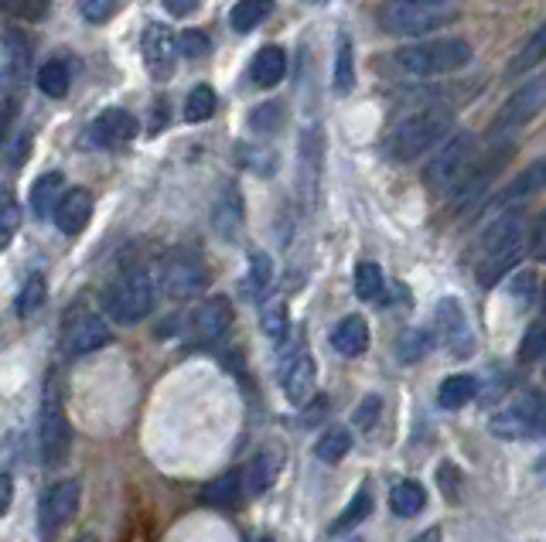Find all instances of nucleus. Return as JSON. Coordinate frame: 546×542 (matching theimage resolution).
<instances>
[{
  "instance_id": "f257e3e1",
  "label": "nucleus",
  "mask_w": 546,
  "mask_h": 542,
  "mask_svg": "<svg viewBox=\"0 0 546 542\" xmlns=\"http://www.w3.org/2000/svg\"><path fill=\"white\" fill-rule=\"evenodd\" d=\"M523 243H526V219L523 212L509 208V212H502L499 219L485 229L478 283H482V287H495L512 266L523 260Z\"/></svg>"
},
{
  "instance_id": "f03ea898",
  "label": "nucleus",
  "mask_w": 546,
  "mask_h": 542,
  "mask_svg": "<svg viewBox=\"0 0 546 542\" xmlns=\"http://www.w3.org/2000/svg\"><path fill=\"white\" fill-rule=\"evenodd\" d=\"M471 62V45L465 38H434L420 45H403L390 58V65L407 79H437L465 69Z\"/></svg>"
},
{
  "instance_id": "7ed1b4c3",
  "label": "nucleus",
  "mask_w": 546,
  "mask_h": 542,
  "mask_svg": "<svg viewBox=\"0 0 546 542\" xmlns=\"http://www.w3.org/2000/svg\"><path fill=\"white\" fill-rule=\"evenodd\" d=\"M454 116L451 110H441V106H430V110H420L400 120L386 137V154L393 161H417L420 154L434 150L444 137L451 133Z\"/></svg>"
},
{
  "instance_id": "20e7f679",
  "label": "nucleus",
  "mask_w": 546,
  "mask_h": 542,
  "mask_svg": "<svg viewBox=\"0 0 546 542\" xmlns=\"http://www.w3.org/2000/svg\"><path fill=\"white\" fill-rule=\"evenodd\" d=\"M154 311V280L144 266H130L106 290V314L117 324H140Z\"/></svg>"
},
{
  "instance_id": "39448f33",
  "label": "nucleus",
  "mask_w": 546,
  "mask_h": 542,
  "mask_svg": "<svg viewBox=\"0 0 546 542\" xmlns=\"http://www.w3.org/2000/svg\"><path fill=\"white\" fill-rule=\"evenodd\" d=\"M454 21V11L444 4H413V0H390L379 11V24H383L386 35L396 38H420L430 31L444 28Z\"/></svg>"
},
{
  "instance_id": "423d86ee",
  "label": "nucleus",
  "mask_w": 546,
  "mask_h": 542,
  "mask_svg": "<svg viewBox=\"0 0 546 542\" xmlns=\"http://www.w3.org/2000/svg\"><path fill=\"white\" fill-rule=\"evenodd\" d=\"M475 147H478V140L471 137V133H454L448 144L430 157V164L424 171L427 188L430 191H454L458 188V181L465 178V174L471 171V164L478 161Z\"/></svg>"
},
{
  "instance_id": "0eeeda50",
  "label": "nucleus",
  "mask_w": 546,
  "mask_h": 542,
  "mask_svg": "<svg viewBox=\"0 0 546 542\" xmlns=\"http://www.w3.org/2000/svg\"><path fill=\"white\" fill-rule=\"evenodd\" d=\"M543 110H546V75H536V79H529L523 89H516V93L499 106V113L492 116L488 137L506 140L509 133L523 130L526 123H533Z\"/></svg>"
},
{
  "instance_id": "6e6552de",
  "label": "nucleus",
  "mask_w": 546,
  "mask_h": 542,
  "mask_svg": "<svg viewBox=\"0 0 546 542\" xmlns=\"http://www.w3.org/2000/svg\"><path fill=\"white\" fill-rule=\"evenodd\" d=\"M161 287L171 300H188L209 287V270L188 249H171L161 263Z\"/></svg>"
},
{
  "instance_id": "1a4fd4ad",
  "label": "nucleus",
  "mask_w": 546,
  "mask_h": 542,
  "mask_svg": "<svg viewBox=\"0 0 546 542\" xmlns=\"http://www.w3.org/2000/svg\"><path fill=\"white\" fill-rule=\"evenodd\" d=\"M38 447H41V464L45 468H62L72 454V427L65 416L59 399H45L41 406V423H38Z\"/></svg>"
},
{
  "instance_id": "9d476101",
  "label": "nucleus",
  "mask_w": 546,
  "mask_h": 542,
  "mask_svg": "<svg viewBox=\"0 0 546 542\" xmlns=\"http://www.w3.org/2000/svg\"><path fill=\"white\" fill-rule=\"evenodd\" d=\"M509 157H512V144H502V147H495L492 154L485 157V161L471 164V171L458 181V188L451 191L454 208H458V212H465V208L475 205L478 198H482L485 191L492 188V181L502 174V168L509 164Z\"/></svg>"
},
{
  "instance_id": "9b49d317",
  "label": "nucleus",
  "mask_w": 546,
  "mask_h": 542,
  "mask_svg": "<svg viewBox=\"0 0 546 542\" xmlns=\"http://www.w3.org/2000/svg\"><path fill=\"white\" fill-rule=\"evenodd\" d=\"M79 512V481H59L38 508V525H41V539H52L76 519Z\"/></svg>"
},
{
  "instance_id": "f8f14e48",
  "label": "nucleus",
  "mask_w": 546,
  "mask_h": 542,
  "mask_svg": "<svg viewBox=\"0 0 546 542\" xmlns=\"http://www.w3.org/2000/svg\"><path fill=\"white\" fill-rule=\"evenodd\" d=\"M546 403L543 393H523L516 399V403L509 406V410H502L499 416L492 420V433L502 440H519L526 437V433L536 430V416H540Z\"/></svg>"
},
{
  "instance_id": "ddd939ff",
  "label": "nucleus",
  "mask_w": 546,
  "mask_h": 542,
  "mask_svg": "<svg viewBox=\"0 0 546 542\" xmlns=\"http://www.w3.org/2000/svg\"><path fill=\"white\" fill-rule=\"evenodd\" d=\"M437 328H441V341L451 348L454 358H468L475 352V338H471L468 318L454 297H444L441 304H437Z\"/></svg>"
},
{
  "instance_id": "4468645a",
  "label": "nucleus",
  "mask_w": 546,
  "mask_h": 542,
  "mask_svg": "<svg viewBox=\"0 0 546 542\" xmlns=\"http://www.w3.org/2000/svg\"><path fill=\"white\" fill-rule=\"evenodd\" d=\"M178 58V38L171 35L168 24H151L144 31V65L154 79H171Z\"/></svg>"
},
{
  "instance_id": "2eb2a0df",
  "label": "nucleus",
  "mask_w": 546,
  "mask_h": 542,
  "mask_svg": "<svg viewBox=\"0 0 546 542\" xmlns=\"http://www.w3.org/2000/svg\"><path fill=\"white\" fill-rule=\"evenodd\" d=\"M280 382H284V396L294 406H304L314 396V358L308 355V348H297L291 358H284Z\"/></svg>"
},
{
  "instance_id": "dca6fc26",
  "label": "nucleus",
  "mask_w": 546,
  "mask_h": 542,
  "mask_svg": "<svg viewBox=\"0 0 546 542\" xmlns=\"http://www.w3.org/2000/svg\"><path fill=\"white\" fill-rule=\"evenodd\" d=\"M229 328H233V304L226 297H209L192 314V335L198 341H205V345L219 341Z\"/></svg>"
},
{
  "instance_id": "f3484780",
  "label": "nucleus",
  "mask_w": 546,
  "mask_h": 542,
  "mask_svg": "<svg viewBox=\"0 0 546 542\" xmlns=\"http://www.w3.org/2000/svg\"><path fill=\"white\" fill-rule=\"evenodd\" d=\"M52 219L65 236H79V232L89 225V219H93V195H89L86 188L62 191L59 205L52 208Z\"/></svg>"
},
{
  "instance_id": "a211bd4d",
  "label": "nucleus",
  "mask_w": 546,
  "mask_h": 542,
  "mask_svg": "<svg viewBox=\"0 0 546 542\" xmlns=\"http://www.w3.org/2000/svg\"><path fill=\"white\" fill-rule=\"evenodd\" d=\"M110 341H113V331L99 314H79L76 324L69 328V335H65V348H69L72 355H89V352H99L103 345H110Z\"/></svg>"
},
{
  "instance_id": "6ab92c4d",
  "label": "nucleus",
  "mask_w": 546,
  "mask_h": 542,
  "mask_svg": "<svg viewBox=\"0 0 546 542\" xmlns=\"http://www.w3.org/2000/svg\"><path fill=\"white\" fill-rule=\"evenodd\" d=\"M137 133V120L123 110H103L93 120V144L106 147V150H120L134 140Z\"/></svg>"
},
{
  "instance_id": "aec40b11",
  "label": "nucleus",
  "mask_w": 546,
  "mask_h": 542,
  "mask_svg": "<svg viewBox=\"0 0 546 542\" xmlns=\"http://www.w3.org/2000/svg\"><path fill=\"white\" fill-rule=\"evenodd\" d=\"M24 72H28V41L18 28H7L4 31V72H0V86L7 89H18L24 82Z\"/></svg>"
},
{
  "instance_id": "412c9836",
  "label": "nucleus",
  "mask_w": 546,
  "mask_h": 542,
  "mask_svg": "<svg viewBox=\"0 0 546 542\" xmlns=\"http://www.w3.org/2000/svg\"><path fill=\"white\" fill-rule=\"evenodd\" d=\"M212 225L222 239H229V243H233L236 232L243 229V195H239L236 185L222 188L219 202H215V208H212Z\"/></svg>"
},
{
  "instance_id": "4be33fe9",
  "label": "nucleus",
  "mask_w": 546,
  "mask_h": 542,
  "mask_svg": "<svg viewBox=\"0 0 546 542\" xmlns=\"http://www.w3.org/2000/svg\"><path fill=\"white\" fill-rule=\"evenodd\" d=\"M332 345H335L338 355L359 358L369 348V324H366V318H359V314H349V318L338 321L335 331H332Z\"/></svg>"
},
{
  "instance_id": "5701e85b",
  "label": "nucleus",
  "mask_w": 546,
  "mask_h": 542,
  "mask_svg": "<svg viewBox=\"0 0 546 542\" xmlns=\"http://www.w3.org/2000/svg\"><path fill=\"white\" fill-rule=\"evenodd\" d=\"M284 75H287V55H284V48L267 45V48H260V52L253 55V62H250V79H253V86L273 89L280 79H284Z\"/></svg>"
},
{
  "instance_id": "b1692460",
  "label": "nucleus",
  "mask_w": 546,
  "mask_h": 542,
  "mask_svg": "<svg viewBox=\"0 0 546 542\" xmlns=\"http://www.w3.org/2000/svg\"><path fill=\"white\" fill-rule=\"evenodd\" d=\"M540 191H546V157H540V161H533L529 168L519 174L512 185L502 191L499 198H495V205H512V202H526V198L540 195Z\"/></svg>"
},
{
  "instance_id": "393cba45",
  "label": "nucleus",
  "mask_w": 546,
  "mask_h": 542,
  "mask_svg": "<svg viewBox=\"0 0 546 542\" xmlns=\"http://www.w3.org/2000/svg\"><path fill=\"white\" fill-rule=\"evenodd\" d=\"M543 62H546V24H543V28H536L533 38H529L526 45L509 58L506 79H519L523 72H533L536 65H543Z\"/></svg>"
},
{
  "instance_id": "a878e982",
  "label": "nucleus",
  "mask_w": 546,
  "mask_h": 542,
  "mask_svg": "<svg viewBox=\"0 0 546 542\" xmlns=\"http://www.w3.org/2000/svg\"><path fill=\"white\" fill-rule=\"evenodd\" d=\"M427 505V491L420 481H396L393 491H390V508L393 515H400V519H413V515H420Z\"/></svg>"
},
{
  "instance_id": "bb28decb",
  "label": "nucleus",
  "mask_w": 546,
  "mask_h": 542,
  "mask_svg": "<svg viewBox=\"0 0 546 542\" xmlns=\"http://www.w3.org/2000/svg\"><path fill=\"white\" fill-rule=\"evenodd\" d=\"M475 396H478V382L471 379V375H448V379L441 382V389H437V403H441L444 410H461V406H468Z\"/></svg>"
},
{
  "instance_id": "cd10ccee",
  "label": "nucleus",
  "mask_w": 546,
  "mask_h": 542,
  "mask_svg": "<svg viewBox=\"0 0 546 542\" xmlns=\"http://www.w3.org/2000/svg\"><path fill=\"white\" fill-rule=\"evenodd\" d=\"M62 188H65L62 171H48V174H41V178L35 181V188H31V208H35L38 219H45V215L52 212L55 205H59Z\"/></svg>"
},
{
  "instance_id": "c85d7f7f",
  "label": "nucleus",
  "mask_w": 546,
  "mask_h": 542,
  "mask_svg": "<svg viewBox=\"0 0 546 542\" xmlns=\"http://www.w3.org/2000/svg\"><path fill=\"white\" fill-rule=\"evenodd\" d=\"M270 14H273V0H239L233 7V14H229V21H233V31L250 35V31L260 28Z\"/></svg>"
},
{
  "instance_id": "c756f323",
  "label": "nucleus",
  "mask_w": 546,
  "mask_h": 542,
  "mask_svg": "<svg viewBox=\"0 0 546 542\" xmlns=\"http://www.w3.org/2000/svg\"><path fill=\"white\" fill-rule=\"evenodd\" d=\"M273 481H277V457L273 454H256L250 464H246V474H243V485L250 495H263Z\"/></svg>"
},
{
  "instance_id": "7c9ffc66",
  "label": "nucleus",
  "mask_w": 546,
  "mask_h": 542,
  "mask_svg": "<svg viewBox=\"0 0 546 542\" xmlns=\"http://www.w3.org/2000/svg\"><path fill=\"white\" fill-rule=\"evenodd\" d=\"M69 82H72V72L62 58H52L38 69V89L45 93L48 99H62L69 93Z\"/></svg>"
},
{
  "instance_id": "2f4dec72",
  "label": "nucleus",
  "mask_w": 546,
  "mask_h": 542,
  "mask_svg": "<svg viewBox=\"0 0 546 542\" xmlns=\"http://www.w3.org/2000/svg\"><path fill=\"white\" fill-rule=\"evenodd\" d=\"M349 450H352L349 430L332 427L328 433H321V440L314 444V457H318V461H325V464H338L345 454H349Z\"/></svg>"
},
{
  "instance_id": "473e14b6",
  "label": "nucleus",
  "mask_w": 546,
  "mask_h": 542,
  "mask_svg": "<svg viewBox=\"0 0 546 542\" xmlns=\"http://www.w3.org/2000/svg\"><path fill=\"white\" fill-rule=\"evenodd\" d=\"M202 502L212 508H233L239 502V474L229 471V474H222V478H215L212 485L205 488Z\"/></svg>"
},
{
  "instance_id": "72a5a7b5",
  "label": "nucleus",
  "mask_w": 546,
  "mask_h": 542,
  "mask_svg": "<svg viewBox=\"0 0 546 542\" xmlns=\"http://www.w3.org/2000/svg\"><path fill=\"white\" fill-rule=\"evenodd\" d=\"M372 515V491L369 488H359V495L352 498L349 508H345L342 515H338V522L332 525V536H342V532L355 529L362 519H369Z\"/></svg>"
},
{
  "instance_id": "f704fd0d",
  "label": "nucleus",
  "mask_w": 546,
  "mask_h": 542,
  "mask_svg": "<svg viewBox=\"0 0 546 542\" xmlns=\"http://www.w3.org/2000/svg\"><path fill=\"white\" fill-rule=\"evenodd\" d=\"M383 270H379L376 263H359L355 266V294H359V300H379L383 297Z\"/></svg>"
},
{
  "instance_id": "c9c22d12",
  "label": "nucleus",
  "mask_w": 546,
  "mask_h": 542,
  "mask_svg": "<svg viewBox=\"0 0 546 542\" xmlns=\"http://www.w3.org/2000/svg\"><path fill=\"white\" fill-rule=\"evenodd\" d=\"M45 294H48L45 277H41V273H31V277L24 280L18 300H14V311H18L21 318H31V314H35L38 307L45 304Z\"/></svg>"
},
{
  "instance_id": "e433bc0d",
  "label": "nucleus",
  "mask_w": 546,
  "mask_h": 542,
  "mask_svg": "<svg viewBox=\"0 0 546 542\" xmlns=\"http://www.w3.org/2000/svg\"><path fill=\"white\" fill-rule=\"evenodd\" d=\"M355 82V62H352V38L338 35V52H335V89L349 93Z\"/></svg>"
},
{
  "instance_id": "4c0bfd02",
  "label": "nucleus",
  "mask_w": 546,
  "mask_h": 542,
  "mask_svg": "<svg viewBox=\"0 0 546 542\" xmlns=\"http://www.w3.org/2000/svg\"><path fill=\"white\" fill-rule=\"evenodd\" d=\"M284 116H287V106L280 103V99H267L263 106H256L250 113V127L256 133H273L284 127Z\"/></svg>"
},
{
  "instance_id": "58836bf2",
  "label": "nucleus",
  "mask_w": 546,
  "mask_h": 542,
  "mask_svg": "<svg viewBox=\"0 0 546 542\" xmlns=\"http://www.w3.org/2000/svg\"><path fill=\"white\" fill-rule=\"evenodd\" d=\"M215 113V89L212 86H195L185 99V120L188 123H202L212 120Z\"/></svg>"
},
{
  "instance_id": "ea45409f",
  "label": "nucleus",
  "mask_w": 546,
  "mask_h": 542,
  "mask_svg": "<svg viewBox=\"0 0 546 542\" xmlns=\"http://www.w3.org/2000/svg\"><path fill=\"white\" fill-rule=\"evenodd\" d=\"M21 225V205L14 202V195L7 188H0V249L14 239V232H18Z\"/></svg>"
},
{
  "instance_id": "a19ab883",
  "label": "nucleus",
  "mask_w": 546,
  "mask_h": 542,
  "mask_svg": "<svg viewBox=\"0 0 546 542\" xmlns=\"http://www.w3.org/2000/svg\"><path fill=\"white\" fill-rule=\"evenodd\" d=\"M437 488L444 491V498H448L451 505H461V498H465V474L454 461H444L441 468H437Z\"/></svg>"
},
{
  "instance_id": "79ce46f5",
  "label": "nucleus",
  "mask_w": 546,
  "mask_h": 542,
  "mask_svg": "<svg viewBox=\"0 0 546 542\" xmlns=\"http://www.w3.org/2000/svg\"><path fill=\"white\" fill-rule=\"evenodd\" d=\"M430 345H434V338H430L427 331L413 328V331H403L396 352H400V362H420V358L430 352Z\"/></svg>"
},
{
  "instance_id": "37998d69",
  "label": "nucleus",
  "mask_w": 546,
  "mask_h": 542,
  "mask_svg": "<svg viewBox=\"0 0 546 542\" xmlns=\"http://www.w3.org/2000/svg\"><path fill=\"white\" fill-rule=\"evenodd\" d=\"M263 335L270 341H284L287 338V328H291V321H287V304L284 300H273V304L263 311Z\"/></svg>"
},
{
  "instance_id": "c03bdc74",
  "label": "nucleus",
  "mask_w": 546,
  "mask_h": 542,
  "mask_svg": "<svg viewBox=\"0 0 546 542\" xmlns=\"http://www.w3.org/2000/svg\"><path fill=\"white\" fill-rule=\"evenodd\" d=\"M273 283V260L267 253H253L250 256V280H246V287H250V294H263Z\"/></svg>"
},
{
  "instance_id": "a18cd8bd",
  "label": "nucleus",
  "mask_w": 546,
  "mask_h": 542,
  "mask_svg": "<svg viewBox=\"0 0 546 542\" xmlns=\"http://www.w3.org/2000/svg\"><path fill=\"white\" fill-rule=\"evenodd\" d=\"M0 11H7L11 18L41 21L48 14V0H0Z\"/></svg>"
},
{
  "instance_id": "49530a36",
  "label": "nucleus",
  "mask_w": 546,
  "mask_h": 542,
  "mask_svg": "<svg viewBox=\"0 0 546 542\" xmlns=\"http://www.w3.org/2000/svg\"><path fill=\"white\" fill-rule=\"evenodd\" d=\"M540 355H546V324H533L519 345V362H536Z\"/></svg>"
},
{
  "instance_id": "de8ad7c7",
  "label": "nucleus",
  "mask_w": 546,
  "mask_h": 542,
  "mask_svg": "<svg viewBox=\"0 0 546 542\" xmlns=\"http://www.w3.org/2000/svg\"><path fill=\"white\" fill-rule=\"evenodd\" d=\"M79 11L89 24H103L120 11V0H82Z\"/></svg>"
},
{
  "instance_id": "09e8293b",
  "label": "nucleus",
  "mask_w": 546,
  "mask_h": 542,
  "mask_svg": "<svg viewBox=\"0 0 546 542\" xmlns=\"http://www.w3.org/2000/svg\"><path fill=\"white\" fill-rule=\"evenodd\" d=\"M178 52L185 55V58H202V55H209V38H205L202 31H195V28L181 31V35H178Z\"/></svg>"
},
{
  "instance_id": "8fccbe9b",
  "label": "nucleus",
  "mask_w": 546,
  "mask_h": 542,
  "mask_svg": "<svg viewBox=\"0 0 546 542\" xmlns=\"http://www.w3.org/2000/svg\"><path fill=\"white\" fill-rule=\"evenodd\" d=\"M379 410H383V399L379 396H366L359 403V410H355V427L359 430H369L372 423L379 420Z\"/></svg>"
},
{
  "instance_id": "3c124183",
  "label": "nucleus",
  "mask_w": 546,
  "mask_h": 542,
  "mask_svg": "<svg viewBox=\"0 0 546 542\" xmlns=\"http://www.w3.org/2000/svg\"><path fill=\"white\" fill-rule=\"evenodd\" d=\"M533 287H536V277L529 270H523L516 277V283H512V297L523 300V304H529V300H533Z\"/></svg>"
},
{
  "instance_id": "603ef678",
  "label": "nucleus",
  "mask_w": 546,
  "mask_h": 542,
  "mask_svg": "<svg viewBox=\"0 0 546 542\" xmlns=\"http://www.w3.org/2000/svg\"><path fill=\"white\" fill-rule=\"evenodd\" d=\"M11 502H14V481L11 474H0V515H7Z\"/></svg>"
},
{
  "instance_id": "864d4df0",
  "label": "nucleus",
  "mask_w": 546,
  "mask_h": 542,
  "mask_svg": "<svg viewBox=\"0 0 546 542\" xmlns=\"http://www.w3.org/2000/svg\"><path fill=\"white\" fill-rule=\"evenodd\" d=\"M14 110H18V103H14V96H4V103H0V140H4L7 127H11Z\"/></svg>"
},
{
  "instance_id": "5fc2aeb1",
  "label": "nucleus",
  "mask_w": 546,
  "mask_h": 542,
  "mask_svg": "<svg viewBox=\"0 0 546 542\" xmlns=\"http://www.w3.org/2000/svg\"><path fill=\"white\" fill-rule=\"evenodd\" d=\"M164 7H168V14H175V18H185V14H192L198 7V0H164Z\"/></svg>"
},
{
  "instance_id": "6e6d98bb",
  "label": "nucleus",
  "mask_w": 546,
  "mask_h": 542,
  "mask_svg": "<svg viewBox=\"0 0 546 542\" xmlns=\"http://www.w3.org/2000/svg\"><path fill=\"white\" fill-rule=\"evenodd\" d=\"M164 123H168V103H161V110H154V127H151V133H161Z\"/></svg>"
},
{
  "instance_id": "4d7b16f0",
  "label": "nucleus",
  "mask_w": 546,
  "mask_h": 542,
  "mask_svg": "<svg viewBox=\"0 0 546 542\" xmlns=\"http://www.w3.org/2000/svg\"><path fill=\"white\" fill-rule=\"evenodd\" d=\"M533 474H536V481H540V485H546V454L536 457V464H533Z\"/></svg>"
},
{
  "instance_id": "13d9d810",
  "label": "nucleus",
  "mask_w": 546,
  "mask_h": 542,
  "mask_svg": "<svg viewBox=\"0 0 546 542\" xmlns=\"http://www.w3.org/2000/svg\"><path fill=\"white\" fill-rule=\"evenodd\" d=\"M413 542H441V529H437V525H434V529H427V532H420V536H417V539H413Z\"/></svg>"
},
{
  "instance_id": "bf43d9fd",
  "label": "nucleus",
  "mask_w": 546,
  "mask_h": 542,
  "mask_svg": "<svg viewBox=\"0 0 546 542\" xmlns=\"http://www.w3.org/2000/svg\"><path fill=\"white\" fill-rule=\"evenodd\" d=\"M536 430H540V433H546V403H543L540 416H536Z\"/></svg>"
},
{
  "instance_id": "052dcab7",
  "label": "nucleus",
  "mask_w": 546,
  "mask_h": 542,
  "mask_svg": "<svg viewBox=\"0 0 546 542\" xmlns=\"http://www.w3.org/2000/svg\"><path fill=\"white\" fill-rule=\"evenodd\" d=\"M413 4H448V0H413Z\"/></svg>"
},
{
  "instance_id": "680f3d73",
  "label": "nucleus",
  "mask_w": 546,
  "mask_h": 542,
  "mask_svg": "<svg viewBox=\"0 0 546 542\" xmlns=\"http://www.w3.org/2000/svg\"><path fill=\"white\" fill-rule=\"evenodd\" d=\"M76 542H96L93 536H82V539H76Z\"/></svg>"
},
{
  "instance_id": "e2e57ef3",
  "label": "nucleus",
  "mask_w": 546,
  "mask_h": 542,
  "mask_svg": "<svg viewBox=\"0 0 546 542\" xmlns=\"http://www.w3.org/2000/svg\"><path fill=\"white\" fill-rule=\"evenodd\" d=\"M260 542H273V539H270V536H263V539H260Z\"/></svg>"
}]
</instances>
